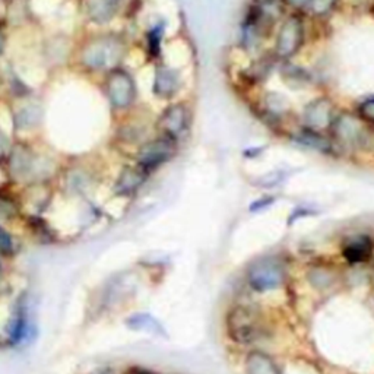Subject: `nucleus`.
Wrapping results in <instances>:
<instances>
[{"mask_svg":"<svg viewBox=\"0 0 374 374\" xmlns=\"http://www.w3.org/2000/svg\"><path fill=\"white\" fill-rule=\"evenodd\" d=\"M18 214V205L12 197L0 194V221L11 219Z\"/></svg>","mask_w":374,"mask_h":374,"instance_id":"a878e982","label":"nucleus"},{"mask_svg":"<svg viewBox=\"0 0 374 374\" xmlns=\"http://www.w3.org/2000/svg\"><path fill=\"white\" fill-rule=\"evenodd\" d=\"M149 172L138 164L124 167L114 183V193L119 196H131L136 193L148 180Z\"/></svg>","mask_w":374,"mask_h":374,"instance_id":"f3484780","label":"nucleus"},{"mask_svg":"<svg viewBox=\"0 0 374 374\" xmlns=\"http://www.w3.org/2000/svg\"><path fill=\"white\" fill-rule=\"evenodd\" d=\"M15 248L13 237L8 233L2 226H0V252L4 255H12Z\"/></svg>","mask_w":374,"mask_h":374,"instance_id":"bb28decb","label":"nucleus"},{"mask_svg":"<svg viewBox=\"0 0 374 374\" xmlns=\"http://www.w3.org/2000/svg\"><path fill=\"white\" fill-rule=\"evenodd\" d=\"M142 374H148V373H142Z\"/></svg>","mask_w":374,"mask_h":374,"instance_id":"473e14b6","label":"nucleus"},{"mask_svg":"<svg viewBox=\"0 0 374 374\" xmlns=\"http://www.w3.org/2000/svg\"><path fill=\"white\" fill-rule=\"evenodd\" d=\"M290 101L280 92H269L262 103V111L266 119L280 121L285 114H288Z\"/></svg>","mask_w":374,"mask_h":374,"instance_id":"412c9836","label":"nucleus"},{"mask_svg":"<svg viewBox=\"0 0 374 374\" xmlns=\"http://www.w3.org/2000/svg\"><path fill=\"white\" fill-rule=\"evenodd\" d=\"M177 139L157 133L145 141L135 151V164L151 172L171 161L179 153Z\"/></svg>","mask_w":374,"mask_h":374,"instance_id":"0eeeda50","label":"nucleus"},{"mask_svg":"<svg viewBox=\"0 0 374 374\" xmlns=\"http://www.w3.org/2000/svg\"><path fill=\"white\" fill-rule=\"evenodd\" d=\"M273 202H275V197H273V196H265V197H260V199H258V201H255V202L251 205V212H259V211H263V209L269 208Z\"/></svg>","mask_w":374,"mask_h":374,"instance_id":"c85d7f7f","label":"nucleus"},{"mask_svg":"<svg viewBox=\"0 0 374 374\" xmlns=\"http://www.w3.org/2000/svg\"><path fill=\"white\" fill-rule=\"evenodd\" d=\"M306 40V23L302 12L288 13L280 23L275 35L272 56L277 60L287 62L300 52Z\"/></svg>","mask_w":374,"mask_h":374,"instance_id":"423d86ee","label":"nucleus"},{"mask_svg":"<svg viewBox=\"0 0 374 374\" xmlns=\"http://www.w3.org/2000/svg\"><path fill=\"white\" fill-rule=\"evenodd\" d=\"M52 167V160L27 141H16L9 151L8 168L11 177L16 182H33L43 180Z\"/></svg>","mask_w":374,"mask_h":374,"instance_id":"7ed1b4c3","label":"nucleus"},{"mask_svg":"<svg viewBox=\"0 0 374 374\" xmlns=\"http://www.w3.org/2000/svg\"><path fill=\"white\" fill-rule=\"evenodd\" d=\"M128 2L129 0H84L82 12L91 23L103 27L110 23Z\"/></svg>","mask_w":374,"mask_h":374,"instance_id":"2eb2a0df","label":"nucleus"},{"mask_svg":"<svg viewBox=\"0 0 374 374\" xmlns=\"http://www.w3.org/2000/svg\"><path fill=\"white\" fill-rule=\"evenodd\" d=\"M285 0H252L247 8L243 23L256 28L265 38L288 15Z\"/></svg>","mask_w":374,"mask_h":374,"instance_id":"6e6552de","label":"nucleus"},{"mask_svg":"<svg viewBox=\"0 0 374 374\" xmlns=\"http://www.w3.org/2000/svg\"><path fill=\"white\" fill-rule=\"evenodd\" d=\"M292 141L298 145H302L309 149H314V151L326 155H334L338 153V149L331 139V136H326V133H321L317 131H312L307 128H300L297 132L292 133Z\"/></svg>","mask_w":374,"mask_h":374,"instance_id":"a211bd4d","label":"nucleus"},{"mask_svg":"<svg viewBox=\"0 0 374 374\" xmlns=\"http://www.w3.org/2000/svg\"><path fill=\"white\" fill-rule=\"evenodd\" d=\"M310 281H312V284H314V285H316L317 282H320V284H319V288H325V287L331 285L334 280H332V277H331V273L326 272L325 269H316V270L312 272Z\"/></svg>","mask_w":374,"mask_h":374,"instance_id":"cd10ccee","label":"nucleus"},{"mask_svg":"<svg viewBox=\"0 0 374 374\" xmlns=\"http://www.w3.org/2000/svg\"><path fill=\"white\" fill-rule=\"evenodd\" d=\"M288 9H294L295 12H302L306 9L309 0H285Z\"/></svg>","mask_w":374,"mask_h":374,"instance_id":"7c9ffc66","label":"nucleus"},{"mask_svg":"<svg viewBox=\"0 0 374 374\" xmlns=\"http://www.w3.org/2000/svg\"><path fill=\"white\" fill-rule=\"evenodd\" d=\"M339 0H309V4L303 12L314 19L328 18L338 6Z\"/></svg>","mask_w":374,"mask_h":374,"instance_id":"5701e85b","label":"nucleus"},{"mask_svg":"<svg viewBox=\"0 0 374 374\" xmlns=\"http://www.w3.org/2000/svg\"><path fill=\"white\" fill-rule=\"evenodd\" d=\"M329 133L338 151L341 149L356 151L371 143L374 129L370 128L356 111H341L336 114Z\"/></svg>","mask_w":374,"mask_h":374,"instance_id":"20e7f679","label":"nucleus"},{"mask_svg":"<svg viewBox=\"0 0 374 374\" xmlns=\"http://www.w3.org/2000/svg\"><path fill=\"white\" fill-rule=\"evenodd\" d=\"M129 50V40L121 33H91L75 45L70 62L81 73L103 77L107 72L124 66Z\"/></svg>","mask_w":374,"mask_h":374,"instance_id":"f257e3e1","label":"nucleus"},{"mask_svg":"<svg viewBox=\"0 0 374 374\" xmlns=\"http://www.w3.org/2000/svg\"><path fill=\"white\" fill-rule=\"evenodd\" d=\"M226 328L227 335L237 345H251L263 335L260 314L247 306H234L229 310Z\"/></svg>","mask_w":374,"mask_h":374,"instance_id":"39448f33","label":"nucleus"},{"mask_svg":"<svg viewBox=\"0 0 374 374\" xmlns=\"http://www.w3.org/2000/svg\"><path fill=\"white\" fill-rule=\"evenodd\" d=\"M73 48L75 45H72L70 41L62 34L50 37L43 45L44 59L47 60V63H52L56 66L62 63H69L72 60Z\"/></svg>","mask_w":374,"mask_h":374,"instance_id":"6ab92c4d","label":"nucleus"},{"mask_svg":"<svg viewBox=\"0 0 374 374\" xmlns=\"http://www.w3.org/2000/svg\"><path fill=\"white\" fill-rule=\"evenodd\" d=\"M342 258L351 265L368 262L374 253V243L367 234H356L348 237L342 244Z\"/></svg>","mask_w":374,"mask_h":374,"instance_id":"dca6fc26","label":"nucleus"},{"mask_svg":"<svg viewBox=\"0 0 374 374\" xmlns=\"http://www.w3.org/2000/svg\"><path fill=\"white\" fill-rule=\"evenodd\" d=\"M370 128L374 129V97H368L357 106L356 111Z\"/></svg>","mask_w":374,"mask_h":374,"instance_id":"393cba45","label":"nucleus"},{"mask_svg":"<svg viewBox=\"0 0 374 374\" xmlns=\"http://www.w3.org/2000/svg\"><path fill=\"white\" fill-rule=\"evenodd\" d=\"M246 278L252 290L265 292L284 285L287 270L278 258H259L248 266Z\"/></svg>","mask_w":374,"mask_h":374,"instance_id":"1a4fd4ad","label":"nucleus"},{"mask_svg":"<svg viewBox=\"0 0 374 374\" xmlns=\"http://www.w3.org/2000/svg\"><path fill=\"white\" fill-rule=\"evenodd\" d=\"M155 123V121H154ZM154 128V124L148 123L139 116H132V110L126 114H121V120L116 128L117 142L129 146H136V149L149 138V129Z\"/></svg>","mask_w":374,"mask_h":374,"instance_id":"ddd939ff","label":"nucleus"},{"mask_svg":"<svg viewBox=\"0 0 374 374\" xmlns=\"http://www.w3.org/2000/svg\"><path fill=\"white\" fill-rule=\"evenodd\" d=\"M8 50V33H6V23L0 22V59H2Z\"/></svg>","mask_w":374,"mask_h":374,"instance_id":"c756f323","label":"nucleus"},{"mask_svg":"<svg viewBox=\"0 0 374 374\" xmlns=\"http://www.w3.org/2000/svg\"><path fill=\"white\" fill-rule=\"evenodd\" d=\"M244 370L246 374H282L275 360L259 350H253L247 354Z\"/></svg>","mask_w":374,"mask_h":374,"instance_id":"aec40b11","label":"nucleus"},{"mask_svg":"<svg viewBox=\"0 0 374 374\" xmlns=\"http://www.w3.org/2000/svg\"><path fill=\"white\" fill-rule=\"evenodd\" d=\"M0 85H2V81H0Z\"/></svg>","mask_w":374,"mask_h":374,"instance_id":"2f4dec72","label":"nucleus"},{"mask_svg":"<svg viewBox=\"0 0 374 374\" xmlns=\"http://www.w3.org/2000/svg\"><path fill=\"white\" fill-rule=\"evenodd\" d=\"M11 121L16 132H31L41 128L44 106L31 94H19L11 103Z\"/></svg>","mask_w":374,"mask_h":374,"instance_id":"9d476101","label":"nucleus"},{"mask_svg":"<svg viewBox=\"0 0 374 374\" xmlns=\"http://www.w3.org/2000/svg\"><path fill=\"white\" fill-rule=\"evenodd\" d=\"M192 123V110L187 103L179 101L168 104L154 123V129L160 135H167L180 141L189 131Z\"/></svg>","mask_w":374,"mask_h":374,"instance_id":"9b49d317","label":"nucleus"},{"mask_svg":"<svg viewBox=\"0 0 374 374\" xmlns=\"http://www.w3.org/2000/svg\"><path fill=\"white\" fill-rule=\"evenodd\" d=\"M126 325L132 331L153 334L157 336H167V332L160 323V320H157L153 314H148V313H136L131 316L126 321Z\"/></svg>","mask_w":374,"mask_h":374,"instance_id":"4be33fe9","label":"nucleus"},{"mask_svg":"<svg viewBox=\"0 0 374 374\" xmlns=\"http://www.w3.org/2000/svg\"><path fill=\"white\" fill-rule=\"evenodd\" d=\"M165 34V27L164 23H157L154 27L148 31L146 34V41H148V52L151 55V57L157 59L161 56L163 50V40Z\"/></svg>","mask_w":374,"mask_h":374,"instance_id":"b1692460","label":"nucleus"},{"mask_svg":"<svg viewBox=\"0 0 374 374\" xmlns=\"http://www.w3.org/2000/svg\"><path fill=\"white\" fill-rule=\"evenodd\" d=\"M101 92L113 113L121 116L136 107L139 89L135 75L124 66L101 77Z\"/></svg>","mask_w":374,"mask_h":374,"instance_id":"f03ea898","label":"nucleus"},{"mask_svg":"<svg viewBox=\"0 0 374 374\" xmlns=\"http://www.w3.org/2000/svg\"><path fill=\"white\" fill-rule=\"evenodd\" d=\"M182 75L165 63H157L153 79V94L160 99H172L182 89Z\"/></svg>","mask_w":374,"mask_h":374,"instance_id":"4468645a","label":"nucleus"},{"mask_svg":"<svg viewBox=\"0 0 374 374\" xmlns=\"http://www.w3.org/2000/svg\"><path fill=\"white\" fill-rule=\"evenodd\" d=\"M335 117L336 111L334 99L328 95H321L306 104L302 114L303 128L326 133L331 131Z\"/></svg>","mask_w":374,"mask_h":374,"instance_id":"f8f14e48","label":"nucleus"}]
</instances>
